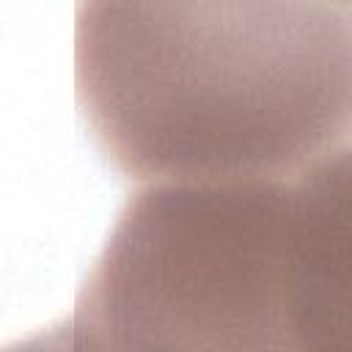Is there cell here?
<instances>
[{
    "label": "cell",
    "mask_w": 352,
    "mask_h": 352,
    "mask_svg": "<svg viewBox=\"0 0 352 352\" xmlns=\"http://www.w3.org/2000/svg\"><path fill=\"white\" fill-rule=\"evenodd\" d=\"M74 94L138 184L294 179L352 146V3H80Z\"/></svg>",
    "instance_id": "6da1fadb"
},
{
    "label": "cell",
    "mask_w": 352,
    "mask_h": 352,
    "mask_svg": "<svg viewBox=\"0 0 352 352\" xmlns=\"http://www.w3.org/2000/svg\"><path fill=\"white\" fill-rule=\"evenodd\" d=\"M292 231L294 179L143 184L58 324L63 352H302Z\"/></svg>",
    "instance_id": "7a4b0ae2"
},
{
    "label": "cell",
    "mask_w": 352,
    "mask_h": 352,
    "mask_svg": "<svg viewBox=\"0 0 352 352\" xmlns=\"http://www.w3.org/2000/svg\"><path fill=\"white\" fill-rule=\"evenodd\" d=\"M292 300L302 352H352V146L294 179Z\"/></svg>",
    "instance_id": "3957f363"
},
{
    "label": "cell",
    "mask_w": 352,
    "mask_h": 352,
    "mask_svg": "<svg viewBox=\"0 0 352 352\" xmlns=\"http://www.w3.org/2000/svg\"><path fill=\"white\" fill-rule=\"evenodd\" d=\"M6 352H63L58 324H52V327H47V330L33 333L30 338H25V341H19V344L8 346Z\"/></svg>",
    "instance_id": "277c9868"
}]
</instances>
